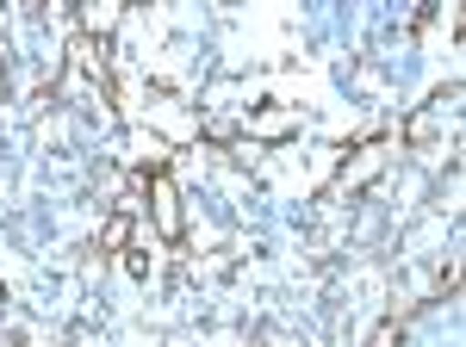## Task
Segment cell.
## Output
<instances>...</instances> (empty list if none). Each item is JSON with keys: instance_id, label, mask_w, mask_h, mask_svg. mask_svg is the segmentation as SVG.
<instances>
[{"instance_id": "3957f363", "label": "cell", "mask_w": 466, "mask_h": 347, "mask_svg": "<svg viewBox=\"0 0 466 347\" xmlns=\"http://www.w3.org/2000/svg\"><path fill=\"white\" fill-rule=\"evenodd\" d=\"M100 243H106L112 254H118V248L131 243V217H125V211H118V217H106V230H100Z\"/></svg>"}, {"instance_id": "277c9868", "label": "cell", "mask_w": 466, "mask_h": 347, "mask_svg": "<svg viewBox=\"0 0 466 347\" xmlns=\"http://www.w3.org/2000/svg\"><path fill=\"white\" fill-rule=\"evenodd\" d=\"M373 168H380V149H367V155H360V168H355V174H342V186H355V180H367Z\"/></svg>"}, {"instance_id": "7a4b0ae2", "label": "cell", "mask_w": 466, "mask_h": 347, "mask_svg": "<svg viewBox=\"0 0 466 347\" xmlns=\"http://www.w3.org/2000/svg\"><path fill=\"white\" fill-rule=\"evenodd\" d=\"M81 25H87V32H112V25H118V6H112V0H100V6H81Z\"/></svg>"}, {"instance_id": "6da1fadb", "label": "cell", "mask_w": 466, "mask_h": 347, "mask_svg": "<svg viewBox=\"0 0 466 347\" xmlns=\"http://www.w3.org/2000/svg\"><path fill=\"white\" fill-rule=\"evenodd\" d=\"M149 193H156V223H162V236H168V243H180V199H175V180H168V168L149 174Z\"/></svg>"}]
</instances>
